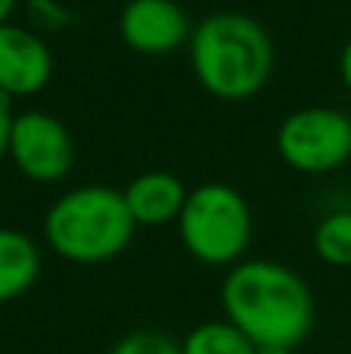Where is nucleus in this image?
Masks as SVG:
<instances>
[{
  "label": "nucleus",
  "mask_w": 351,
  "mask_h": 354,
  "mask_svg": "<svg viewBox=\"0 0 351 354\" xmlns=\"http://www.w3.org/2000/svg\"><path fill=\"white\" fill-rule=\"evenodd\" d=\"M224 320L255 348H296L314 326V295L292 268L249 258L227 270L221 283Z\"/></svg>",
  "instance_id": "nucleus-1"
},
{
  "label": "nucleus",
  "mask_w": 351,
  "mask_h": 354,
  "mask_svg": "<svg viewBox=\"0 0 351 354\" xmlns=\"http://www.w3.org/2000/svg\"><path fill=\"white\" fill-rule=\"evenodd\" d=\"M190 62L205 93L227 103L249 100L274 75V41L258 19L221 10L193 28Z\"/></svg>",
  "instance_id": "nucleus-2"
},
{
  "label": "nucleus",
  "mask_w": 351,
  "mask_h": 354,
  "mask_svg": "<svg viewBox=\"0 0 351 354\" xmlns=\"http://www.w3.org/2000/svg\"><path fill=\"white\" fill-rule=\"evenodd\" d=\"M134 218L124 193L106 183H87L62 193L44 214V236L59 258L103 264L118 258L134 239Z\"/></svg>",
  "instance_id": "nucleus-3"
},
{
  "label": "nucleus",
  "mask_w": 351,
  "mask_h": 354,
  "mask_svg": "<svg viewBox=\"0 0 351 354\" xmlns=\"http://www.w3.org/2000/svg\"><path fill=\"white\" fill-rule=\"evenodd\" d=\"M184 249L209 268H234L252 239V208L230 183H202L190 189L178 218Z\"/></svg>",
  "instance_id": "nucleus-4"
},
{
  "label": "nucleus",
  "mask_w": 351,
  "mask_h": 354,
  "mask_svg": "<svg viewBox=\"0 0 351 354\" xmlns=\"http://www.w3.org/2000/svg\"><path fill=\"white\" fill-rule=\"evenodd\" d=\"M277 153L292 171H336L351 159V118L333 106L290 112L277 128Z\"/></svg>",
  "instance_id": "nucleus-5"
},
{
  "label": "nucleus",
  "mask_w": 351,
  "mask_h": 354,
  "mask_svg": "<svg viewBox=\"0 0 351 354\" xmlns=\"http://www.w3.org/2000/svg\"><path fill=\"white\" fill-rule=\"evenodd\" d=\"M6 156L28 180L56 183L75 165V137L56 115L28 109L12 118Z\"/></svg>",
  "instance_id": "nucleus-6"
},
{
  "label": "nucleus",
  "mask_w": 351,
  "mask_h": 354,
  "mask_svg": "<svg viewBox=\"0 0 351 354\" xmlns=\"http://www.w3.org/2000/svg\"><path fill=\"white\" fill-rule=\"evenodd\" d=\"M118 35L134 53L165 56L184 47L193 28L178 0H128L118 12Z\"/></svg>",
  "instance_id": "nucleus-7"
},
{
  "label": "nucleus",
  "mask_w": 351,
  "mask_h": 354,
  "mask_svg": "<svg viewBox=\"0 0 351 354\" xmlns=\"http://www.w3.org/2000/svg\"><path fill=\"white\" fill-rule=\"evenodd\" d=\"M53 78V53L41 35L22 25H0V93L35 97Z\"/></svg>",
  "instance_id": "nucleus-8"
},
{
  "label": "nucleus",
  "mask_w": 351,
  "mask_h": 354,
  "mask_svg": "<svg viewBox=\"0 0 351 354\" xmlns=\"http://www.w3.org/2000/svg\"><path fill=\"white\" fill-rule=\"evenodd\" d=\"M122 193L137 227H165L180 218L190 189L171 171H143Z\"/></svg>",
  "instance_id": "nucleus-9"
},
{
  "label": "nucleus",
  "mask_w": 351,
  "mask_h": 354,
  "mask_svg": "<svg viewBox=\"0 0 351 354\" xmlns=\"http://www.w3.org/2000/svg\"><path fill=\"white\" fill-rule=\"evenodd\" d=\"M41 274L37 243L22 230L0 227V305L25 295Z\"/></svg>",
  "instance_id": "nucleus-10"
},
{
  "label": "nucleus",
  "mask_w": 351,
  "mask_h": 354,
  "mask_svg": "<svg viewBox=\"0 0 351 354\" xmlns=\"http://www.w3.org/2000/svg\"><path fill=\"white\" fill-rule=\"evenodd\" d=\"M184 354H255V345L230 320H209L187 333L180 342Z\"/></svg>",
  "instance_id": "nucleus-11"
},
{
  "label": "nucleus",
  "mask_w": 351,
  "mask_h": 354,
  "mask_svg": "<svg viewBox=\"0 0 351 354\" xmlns=\"http://www.w3.org/2000/svg\"><path fill=\"white\" fill-rule=\"evenodd\" d=\"M314 252L323 264L351 268V212H330L314 230Z\"/></svg>",
  "instance_id": "nucleus-12"
},
{
  "label": "nucleus",
  "mask_w": 351,
  "mask_h": 354,
  "mask_svg": "<svg viewBox=\"0 0 351 354\" xmlns=\"http://www.w3.org/2000/svg\"><path fill=\"white\" fill-rule=\"evenodd\" d=\"M109 354H184L180 342L159 330H134L112 345Z\"/></svg>",
  "instance_id": "nucleus-13"
},
{
  "label": "nucleus",
  "mask_w": 351,
  "mask_h": 354,
  "mask_svg": "<svg viewBox=\"0 0 351 354\" xmlns=\"http://www.w3.org/2000/svg\"><path fill=\"white\" fill-rule=\"evenodd\" d=\"M28 19L44 31H59L72 22V12L59 6L56 0H28Z\"/></svg>",
  "instance_id": "nucleus-14"
},
{
  "label": "nucleus",
  "mask_w": 351,
  "mask_h": 354,
  "mask_svg": "<svg viewBox=\"0 0 351 354\" xmlns=\"http://www.w3.org/2000/svg\"><path fill=\"white\" fill-rule=\"evenodd\" d=\"M12 100L10 97H3L0 93V159H3L6 153H10V131H12Z\"/></svg>",
  "instance_id": "nucleus-15"
},
{
  "label": "nucleus",
  "mask_w": 351,
  "mask_h": 354,
  "mask_svg": "<svg viewBox=\"0 0 351 354\" xmlns=\"http://www.w3.org/2000/svg\"><path fill=\"white\" fill-rule=\"evenodd\" d=\"M339 75H342V84L351 91V37H348L345 47H342V53H339Z\"/></svg>",
  "instance_id": "nucleus-16"
},
{
  "label": "nucleus",
  "mask_w": 351,
  "mask_h": 354,
  "mask_svg": "<svg viewBox=\"0 0 351 354\" xmlns=\"http://www.w3.org/2000/svg\"><path fill=\"white\" fill-rule=\"evenodd\" d=\"M16 3H19V0H0V25L10 22V16H12V10H16Z\"/></svg>",
  "instance_id": "nucleus-17"
},
{
  "label": "nucleus",
  "mask_w": 351,
  "mask_h": 354,
  "mask_svg": "<svg viewBox=\"0 0 351 354\" xmlns=\"http://www.w3.org/2000/svg\"><path fill=\"white\" fill-rule=\"evenodd\" d=\"M255 354H296V348H255Z\"/></svg>",
  "instance_id": "nucleus-18"
}]
</instances>
